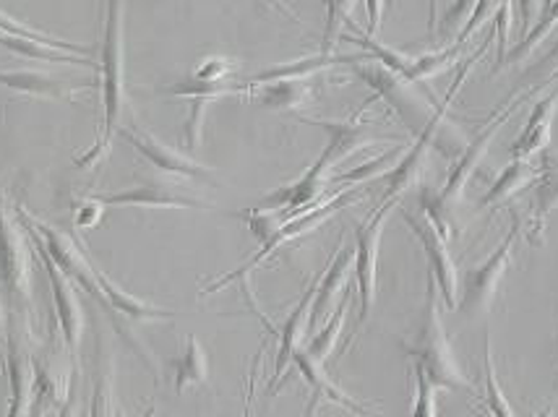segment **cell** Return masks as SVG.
Here are the masks:
<instances>
[{
  "label": "cell",
  "instance_id": "6da1fadb",
  "mask_svg": "<svg viewBox=\"0 0 558 417\" xmlns=\"http://www.w3.org/2000/svg\"><path fill=\"white\" fill-rule=\"evenodd\" d=\"M99 97H102V125L95 147L78 157V168H97L110 155L112 136L121 128V118L129 105L125 95V52H123V0H105L102 24V61L97 65Z\"/></svg>",
  "mask_w": 558,
  "mask_h": 417
},
{
  "label": "cell",
  "instance_id": "7a4b0ae2",
  "mask_svg": "<svg viewBox=\"0 0 558 417\" xmlns=\"http://www.w3.org/2000/svg\"><path fill=\"white\" fill-rule=\"evenodd\" d=\"M402 349L413 360V366L423 368L425 379L430 381L436 392H457V389L460 392H473V383L468 381L449 344L447 327H444L441 314H438V290L430 274L421 321H417L413 340L402 342Z\"/></svg>",
  "mask_w": 558,
  "mask_h": 417
},
{
  "label": "cell",
  "instance_id": "3957f363",
  "mask_svg": "<svg viewBox=\"0 0 558 417\" xmlns=\"http://www.w3.org/2000/svg\"><path fill=\"white\" fill-rule=\"evenodd\" d=\"M352 71H355L357 78H363V82L374 89L376 99H384V102L389 105L391 112L400 118L404 128L413 134V138L421 136L430 125V121H434L438 102L434 95H428V91L423 89V84L408 82V78L384 69L381 63L371 61V58L352 65Z\"/></svg>",
  "mask_w": 558,
  "mask_h": 417
},
{
  "label": "cell",
  "instance_id": "277c9868",
  "mask_svg": "<svg viewBox=\"0 0 558 417\" xmlns=\"http://www.w3.org/2000/svg\"><path fill=\"white\" fill-rule=\"evenodd\" d=\"M522 233V220L517 214H511V228L504 235V241L498 243L494 254L486 261L477 263L475 269H470L468 274L460 277V297H457V308L462 316L473 319V316L488 314V308L494 306V297L501 287L504 277L511 267V256H514L517 237Z\"/></svg>",
  "mask_w": 558,
  "mask_h": 417
},
{
  "label": "cell",
  "instance_id": "5b68a950",
  "mask_svg": "<svg viewBox=\"0 0 558 417\" xmlns=\"http://www.w3.org/2000/svg\"><path fill=\"white\" fill-rule=\"evenodd\" d=\"M22 230L24 224L0 198V284L9 295L13 314L26 319L32 310V250Z\"/></svg>",
  "mask_w": 558,
  "mask_h": 417
},
{
  "label": "cell",
  "instance_id": "8992f818",
  "mask_svg": "<svg viewBox=\"0 0 558 417\" xmlns=\"http://www.w3.org/2000/svg\"><path fill=\"white\" fill-rule=\"evenodd\" d=\"M352 198H355V196L350 194V188H348V194H344V191H340V194H335V196H327V198H324V201H318L316 207H311L308 211H303V214L292 217V220L284 222L282 228H279L277 233L271 235L267 243H262V248H258L256 254L251 256L248 261L243 263V267H238L235 271H230V274H225V277H217L215 282H209L207 287L202 290V297H207V295H215V293H219V290H222V287H228V284L238 282V280H245V277H248L251 271H254V269L258 267V263H264V261H267V258H269L271 254H277L279 248H282V246H288V243L295 241V237H301V235H305V233H311V230H316L318 224H322L324 220H329V217L335 214L337 209L348 207V204L352 201Z\"/></svg>",
  "mask_w": 558,
  "mask_h": 417
},
{
  "label": "cell",
  "instance_id": "52a82bcc",
  "mask_svg": "<svg viewBox=\"0 0 558 417\" xmlns=\"http://www.w3.org/2000/svg\"><path fill=\"white\" fill-rule=\"evenodd\" d=\"M400 207V201H381L374 214L368 220L357 224L355 230V284H357V303H361V310H357V323L352 329L350 342L355 340L357 332L363 329V323L368 321L371 308L376 303V282H378V248H381V235L384 224L389 220V211ZM350 347V344H348Z\"/></svg>",
  "mask_w": 558,
  "mask_h": 417
},
{
  "label": "cell",
  "instance_id": "ba28073f",
  "mask_svg": "<svg viewBox=\"0 0 558 417\" xmlns=\"http://www.w3.org/2000/svg\"><path fill=\"white\" fill-rule=\"evenodd\" d=\"M402 217L404 222L410 224V230H413V235L421 241L425 258H428L430 280L436 282L438 297H441L447 308H457V297H460V271H457L454 258H451L447 237L441 235V230L436 228L434 220H430L421 207L415 211L402 209Z\"/></svg>",
  "mask_w": 558,
  "mask_h": 417
},
{
  "label": "cell",
  "instance_id": "9c48e42d",
  "mask_svg": "<svg viewBox=\"0 0 558 417\" xmlns=\"http://www.w3.org/2000/svg\"><path fill=\"white\" fill-rule=\"evenodd\" d=\"M32 237V248L37 250L39 263H43L45 271H48V280H50V290H52V306H56V319H58V332H61L63 342L69 344L71 355H78V347H82V336H84V308L82 301H78L76 287L69 277L63 274L61 267L48 256V250L43 248V243L37 241L35 235L29 233Z\"/></svg>",
  "mask_w": 558,
  "mask_h": 417
},
{
  "label": "cell",
  "instance_id": "30bf717a",
  "mask_svg": "<svg viewBox=\"0 0 558 417\" xmlns=\"http://www.w3.org/2000/svg\"><path fill=\"white\" fill-rule=\"evenodd\" d=\"M95 196L105 207H146V209H211L209 201L196 198L175 185L162 181H146L131 188L118 191H95Z\"/></svg>",
  "mask_w": 558,
  "mask_h": 417
},
{
  "label": "cell",
  "instance_id": "8fae6325",
  "mask_svg": "<svg viewBox=\"0 0 558 417\" xmlns=\"http://www.w3.org/2000/svg\"><path fill=\"white\" fill-rule=\"evenodd\" d=\"M118 136L134 147L138 155L144 157L151 168L165 172L170 177H183V181H209L211 170L191 160L183 151H175L165 142H159L157 136H151L149 131H134V128H118Z\"/></svg>",
  "mask_w": 558,
  "mask_h": 417
},
{
  "label": "cell",
  "instance_id": "7c38bea8",
  "mask_svg": "<svg viewBox=\"0 0 558 417\" xmlns=\"http://www.w3.org/2000/svg\"><path fill=\"white\" fill-rule=\"evenodd\" d=\"M368 105L371 102H363L361 110H357L355 115H350L348 121H318V118H301L303 123L318 125V128H324L329 134L327 149H324L322 157L316 160L324 170L331 172L335 170V164L348 160V157L355 155V151L374 147L376 138L371 136L368 123H363V115L365 110H368Z\"/></svg>",
  "mask_w": 558,
  "mask_h": 417
},
{
  "label": "cell",
  "instance_id": "4fadbf2b",
  "mask_svg": "<svg viewBox=\"0 0 558 417\" xmlns=\"http://www.w3.org/2000/svg\"><path fill=\"white\" fill-rule=\"evenodd\" d=\"M316 284H318V277L316 280L308 282V287H305V293L301 295V301L295 303L290 310L288 321L282 323V329L271 327V323L264 319L262 314V321L267 323L269 332L277 334V355H275V376H271V387H269V394H277L279 383L284 379V370L292 366V357H295L298 349L303 347V336L308 332V319H311V306H314V295H316Z\"/></svg>",
  "mask_w": 558,
  "mask_h": 417
},
{
  "label": "cell",
  "instance_id": "5bb4252c",
  "mask_svg": "<svg viewBox=\"0 0 558 417\" xmlns=\"http://www.w3.org/2000/svg\"><path fill=\"white\" fill-rule=\"evenodd\" d=\"M5 370H9L11 400L9 415L5 417H29L32 402H35V368H32V355L26 353L22 334L9 323L5 329Z\"/></svg>",
  "mask_w": 558,
  "mask_h": 417
},
{
  "label": "cell",
  "instance_id": "9a60e30c",
  "mask_svg": "<svg viewBox=\"0 0 558 417\" xmlns=\"http://www.w3.org/2000/svg\"><path fill=\"white\" fill-rule=\"evenodd\" d=\"M95 280H97V290H99L97 303L102 308L110 310L112 323H118V319L138 321V323L172 321V319H175V314H172V310L157 308V306H151V303L142 301V297L125 293L121 284H116L110 280V277H105L97 267H95Z\"/></svg>",
  "mask_w": 558,
  "mask_h": 417
},
{
  "label": "cell",
  "instance_id": "2e32d148",
  "mask_svg": "<svg viewBox=\"0 0 558 417\" xmlns=\"http://www.w3.org/2000/svg\"><path fill=\"white\" fill-rule=\"evenodd\" d=\"M0 86H5V89L19 91V95H26V97L63 99V102H73L78 91L95 89V82L73 84L50 74H43V71H35V69H16V71H0Z\"/></svg>",
  "mask_w": 558,
  "mask_h": 417
},
{
  "label": "cell",
  "instance_id": "e0dca14e",
  "mask_svg": "<svg viewBox=\"0 0 558 417\" xmlns=\"http://www.w3.org/2000/svg\"><path fill=\"white\" fill-rule=\"evenodd\" d=\"M355 267V250L344 248V243H337V250L331 254L327 269L318 274V284H316V295H314V306H311V319H308V329H314L322 323L327 316H331L329 310L337 303V297L342 295L344 282H348L350 271Z\"/></svg>",
  "mask_w": 558,
  "mask_h": 417
},
{
  "label": "cell",
  "instance_id": "ac0fdd59",
  "mask_svg": "<svg viewBox=\"0 0 558 417\" xmlns=\"http://www.w3.org/2000/svg\"><path fill=\"white\" fill-rule=\"evenodd\" d=\"M558 110V86L548 91L546 97L537 99V105L530 112L522 134L509 147L511 160H530V157L543 155L550 147V134H554V118Z\"/></svg>",
  "mask_w": 558,
  "mask_h": 417
},
{
  "label": "cell",
  "instance_id": "d6986e66",
  "mask_svg": "<svg viewBox=\"0 0 558 417\" xmlns=\"http://www.w3.org/2000/svg\"><path fill=\"white\" fill-rule=\"evenodd\" d=\"M365 52H357V56H335V52H316V56H305L298 58V61H288V63H279L271 65L267 71H258L256 76H251L248 82H243L245 86V95H248L254 86L262 84H271V82H288V78H314L322 71L335 69V65H355L365 61Z\"/></svg>",
  "mask_w": 558,
  "mask_h": 417
},
{
  "label": "cell",
  "instance_id": "ffe728a7",
  "mask_svg": "<svg viewBox=\"0 0 558 417\" xmlns=\"http://www.w3.org/2000/svg\"><path fill=\"white\" fill-rule=\"evenodd\" d=\"M292 366L298 368V373L303 376V381L308 383V387L314 389V392L322 396L324 402H331V405L348 409V413H355V415H361V417H381V415H376L374 409H368L365 405H361V402H357L355 396L344 394L342 389L329 379L327 366H318L316 360H311V357L305 355L303 347L298 349L295 357H292Z\"/></svg>",
  "mask_w": 558,
  "mask_h": 417
},
{
  "label": "cell",
  "instance_id": "44dd1931",
  "mask_svg": "<svg viewBox=\"0 0 558 417\" xmlns=\"http://www.w3.org/2000/svg\"><path fill=\"white\" fill-rule=\"evenodd\" d=\"M248 95L254 102L262 105V108L290 112L308 108V105L314 102V84H311V78H288V82L254 86Z\"/></svg>",
  "mask_w": 558,
  "mask_h": 417
},
{
  "label": "cell",
  "instance_id": "7402d4cb",
  "mask_svg": "<svg viewBox=\"0 0 558 417\" xmlns=\"http://www.w3.org/2000/svg\"><path fill=\"white\" fill-rule=\"evenodd\" d=\"M0 48L13 52V56L29 58V61H43V63H63V65H84V69L97 71V63L86 56H73L56 45L43 42V39L32 37H19V35H3L0 32Z\"/></svg>",
  "mask_w": 558,
  "mask_h": 417
},
{
  "label": "cell",
  "instance_id": "603a6c76",
  "mask_svg": "<svg viewBox=\"0 0 558 417\" xmlns=\"http://www.w3.org/2000/svg\"><path fill=\"white\" fill-rule=\"evenodd\" d=\"M558 209V168L548 164L533 183V220H530L527 241L541 246L546 241V224L550 211Z\"/></svg>",
  "mask_w": 558,
  "mask_h": 417
},
{
  "label": "cell",
  "instance_id": "cb8c5ba5",
  "mask_svg": "<svg viewBox=\"0 0 558 417\" xmlns=\"http://www.w3.org/2000/svg\"><path fill=\"white\" fill-rule=\"evenodd\" d=\"M546 168H548V164H543V168H535V164L530 160H511V164H507V168L501 170V175H498L494 185H490L486 194H483L477 207H481V209L498 207V204H504L507 198L520 194L522 188H527L530 183H535V177L541 175V172Z\"/></svg>",
  "mask_w": 558,
  "mask_h": 417
},
{
  "label": "cell",
  "instance_id": "d4e9b609",
  "mask_svg": "<svg viewBox=\"0 0 558 417\" xmlns=\"http://www.w3.org/2000/svg\"><path fill=\"white\" fill-rule=\"evenodd\" d=\"M172 376H175L178 394H185L194 387H204V383L209 381L207 349L202 347V342H198L196 336H189L183 353L172 360Z\"/></svg>",
  "mask_w": 558,
  "mask_h": 417
},
{
  "label": "cell",
  "instance_id": "484cf974",
  "mask_svg": "<svg viewBox=\"0 0 558 417\" xmlns=\"http://www.w3.org/2000/svg\"><path fill=\"white\" fill-rule=\"evenodd\" d=\"M350 303H352V295H342L340 303H337V308L331 310V316L324 323V329L318 334L311 336L308 342L303 344L305 355L311 357V360H316L318 366H327L331 353H335L337 342H340L342 336V327L344 321H348V310H350Z\"/></svg>",
  "mask_w": 558,
  "mask_h": 417
},
{
  "label": "cell",
  "instance_id": "4316f807",
  "mask_svg": "<svg viewBox=\"0 0 558 417\" xmlns=\"http://www.w3.org/2000/svg\"><path fill=\"white\" fill-rule=\"evenodd\" d=\"M159 95L168 97H183V99H215L228 97V95H245L243 82H202V78H183L170 86H162Z\"/></svg>",
  "mask_w": 558,
  "mask_h": 417
},
{
  "label": "cell",
  "instance_id": "83f0119b",
  "mask_svg": "<svg viewBox=\"0 0 558 417\" xmlns=\"http://www.w3.org/2000/svg\"><path fill=\"white\" fill-rule=\"evenodd\" d=\"M462 52V45H454V48H441V50H434V52H423V56H413V63H410L408 69V82L413 84H425L428 78H434L441 74V71H447L449 65H454L457 58H460Z\"/></svg>",
  "mask_w": 558,
  "mask_h": 417
},
{
  "label": "cell",
  "instance_id": "f1b7e54d",
  "mask_svg": "<svg viewBox=\"0 0 558 417\" xmlns=\"http://www.w3.org/2000/svg\"><path fill=\"white\" fill-rule=\"evenodd\" d=\"M483 383H486V392H483V405L494 417H517L514 409L509 407L507 396H504L501 383H498L496 368H494V353H490V340L486 336V344H483Z\"/></svg>",
  "mask_w": 558,
  "mask_h": 417
},
{
  "label": "cell",
  "instance_id": "f546056e",
  "mask_svg": "<svg viewBox=\"0 0 558 417\" xmlns=\"http://www.w3.org/2000/svg\"><path fill=\"white\" fill-rule=\"evenodd\" d=\"M556 22H558V0H554V3H550L548 9L541 13V19H537L535 29H530L527 35H524L522 42L517 45V48L511 50L507 58H504V63L498 65L496 74H498V71H501V69H507V65H511L514 61H522V58L527 56V52L533 50L535 45H541V39H546V37H548V32L554 29V24H556Z\"/></svg>",
  "mask_w": 558,
  "mask_h": 417
},
{
  "label": "cell",
  "instance_id": "4dcf8cb0",
  "mask_svg": "<svg viewBox=\"0 0 558 417\" xmlns=\"http://www.w3.org/2000/svg\"><path fill=\"white\" fill-rule=\"evenodd\" d=\"M0 32H3V35H19V37L43 39V42L56 45V48H61L65 52H73V56L92 58V48H82V45H76V42H65V39L45 35V32L35 29V26H26L24 22H19V19H13V16H9V13H3V11H0Z\"/></svg>",
  "mask_w": 558,
  "mask_h": 417
},
{
  "label": "cell",
  "instance_id": "1f68e13d",
  "mask_svg": "<svg viewBox=\"0 0 558 417\" xmlns=\"http://www.w3.org/2000/svg\"><path fill=\"white\" fill-rule=\"evenodd\" d=\"M397 160H400V149H391V151H387V155H378V157H374V160H368V162L357 164V168L342 172V175H331L329 183L355 185V183L371 181V177L381 175V172H389L397 164Z\"/></svg>",
  "mask_w": 558,
  "mask_h": 417
},
{
  "label": "cell",
  "instance_id": "d6a6232c",
  "mask_svg": "<svg viewBox=\"0 0 558 417\" xmlns=\"http://www.w3.org/2000/svg\"><path fill=\"white\" fill-rule=\"evenodd\" d=\"M327 3V24H324V45L318 52H331L335 39L342 37V26L352 24V11L357 0H324Z\"/></svg>",
  "mask_w": 558,
  "mask_h": 417
},
{
  "label": "cell",
  "instance_id": "836d02e7",
  "mask_svg": "<svg viewBox=\"0 0 558 417\" xmlns=\"http://www.w3.org/2000/svg\"><path fill=\"white\" fill-rule=\"evenodd\" d=\"M105 204L99 201L95 194L89 196H73L71 211H73V228L76 230H95L99 220L105 217Z\"/></svg>",
  "mask_w": 558,
  "mask_h": 417
},
{
  "label": "cell",
  "instance_id": "e575fe53",
  "mask_svg": "<svg viewBox=\"0 0 558 417\" xmlns=\"http://www.w3.org/2000/svg\"><path fill=\"white\" fill-rule=\"evenodd\" d=\"M86 417H116V407H112V363L108 370H99L97 373Z\"/></svg>",
  "mask_w": 558,
  "mask_h": 417
},
{
  "label": "cell",
  "instance_id": "d590c367",
  "mask_svg": "<svg viewBox=\"0 0 558 417\" xmlns=\"http://www.w3.org/2000/svg\"><path fill=\"white\" fill-rule=\"evenodd\" d=\"M235 74L238 61L225 56H209L196 65L194 78H202V82H235V78H232Z\"/></svg>",
  "mask_w": 558,
  "mask_h": 417
},
{
  "label": "cell",
  "instance_id": "8d00e7d4",
  "mask_svg": "<svg viewBox=\"0 0 558 417\" xmlns=\"http://www.w3.org/2000/svg\"><path fill=\"white\" fill-rule=\"evenodd\" d=\"M413 376H415V405H413V417H438L436 389L430 387L428 379H425L423 368L413 366Z\"/></svg>",
  "mask_w": 558,
  "mask_h": 417
},
{
  "label": "cell",
  "instance_id": "74e56055",
  "mask_svg": "<svg viewBox=\"0 0 558 417\" xmlns=\"http://www.w3.org/2000/svg\"><path fill=\"white\" fill-rule=\"evenodd\" d=\"M475 5H477V0H454V3H451L441 16V35L449 37L451 32H457V35H460L462 26L468 24L470 16H473Z\"/></svg>",
  "mask_w": 558,
  "mask_h": 417
},
{
  "label": "cell",
  "instance_id": "f35d334b",
  "mask_svg": "<svg viewBox=\"0 0 558 417\" xmlns=\"http://www.w3.org/2000/svg\"><path fill=\"white\" fill-rule=\"evenodd\" d=\"M389 0H365V13H368V32L365 35L376 37L378 29H381L384 11H387Z\"/></svg>",
  "mask_w": 558,
  "mask_h": 417
},
{
  "label": "cell",
  "instance_id": "ab89813d",
  "mask_svg": "<svg viewBox=\"0 0 558 417\" xmlns=\"http://www.w3.org/2000/svg\"><path fill=\"white\" fill-rule=\"evenodd\" d=\"M535 11H537V0H520V29L522 35H527L530 26H533V19H535Z\"/></svg>",
  "mask_w": 558,
  "mask_h": 417
},
{
  "label": "cell",
  "instance_id": "60d3db41",
  "mask_svg": "<svg viewBox=\"0 0 558 417\" xmlns=\"http://www.w3.org/2000/svg\"><path fill=\"white\" fill-rule=\"evenodd\" d=\"M258 363H262V355L256 357V360H254V368H251V379H248V394H245V407H243V417H251V413H254V389H256Z\"/></svg>",
  "mask_w": 558,
  "mask_h": 417
},
{
  "label": "cell",
  "instance_id": "b9f144b4",
  "mask_svg": "<svg viewBox=\"0 0 558 417\" xmlns=\"http://www.w3.org/2000/svg\"><path fill=\"white\" fill-rule=\"evenodd\" d=\"M56 417H78V400H76V394H71L69 400H65V405L58 409Z\"/></svg>",
  "mask_w": 558,
  "mask_h": 417
},
{
  "label": "cell",
  "instance_id": "7bdbcfd3",
  "mask_svg": "<svg viewBox=\"0 0 558 417\" xmlns=\"http://www.w3.org/2000/svg\"><path fill=\"white\" fill-rule=\"evenodd\" d=\"M322 405H324V400L314 392L311 394L308 405H305V409H303V417H318V409H322Z\"/></svg>",
  "mask_w": 558,
  "mask_h": 417
},
{
  "label": "cell",
  "instance_id": "ee69618b",
  "mask_svg": "<svg viewBox=\"0 0 558 417\" xmlns=\"http://www.w3.org/2000/svg\"><path fill=\"white\" fill-rule=\"evenodd\" d=\"M554 61H558V39H556V45H554V50L548 52L546 58H543L541 63H537V69H548V65H554Z\"/></svg>",
  "mask_w": 558,
  "mask_h": 417
},
{
  "label": "cell",
  "instance_id": "f6af8a7d",
  "mask_svg": "<svg viewBox=\"0 0 558 417\" xmlns=\"http://www.w3.org/2000/svg\"><path fill=\"white\" fill-rule=\"evenodd\" d=\"M5 329H9V321H5V314H3V303H0V334L5 336Z\"/></svg>",
  "mask_w": 558,
  "mask_h": 417
},
{
  "label": "cell",
  "instance_id": "bcb514c9",
  "mask_svg": "<svg viewBox=\"0 0 558 417\" xmlns=\"http://www.w3.org/2000/svg\"><path fill=\"white\" fill-rule=\"evenodd\" d=\"M537 417H554V405H548L546 409H543V413L541 415H537Z\"/></svg>",
  "mask_w": 558,
  "mask_h": 417
},
{
  "label": "cell",
  "instance_id": "7dc6e473",
  "mask_svg": "<svg viewBox=\"0 0 558 417\" xmlns=\"http://www.w3.org/2000/svg\"><path fill=\"white\" fill-rule=\"evenodd\" d=\"M550 3H554V0H543V11H546V9H548V5H550Z\"/></svg>",
  "mask_w": 558,
  "mask_h": 417
},
{
  "label": "cell",
  "instance_id": "c3c4849f",
  "mask_svg": "<svg viewBox=\"0 0 558 417\" xmlns=\"http://www.w3.org/2000/svg\"><path fill=\"white\" fill-rule=\"evenodd\" d=\"M554 168H558V162H554Z\"/></svg>",
  "mask_w": 558,
  "mask_h": 417
}]
</instances>
